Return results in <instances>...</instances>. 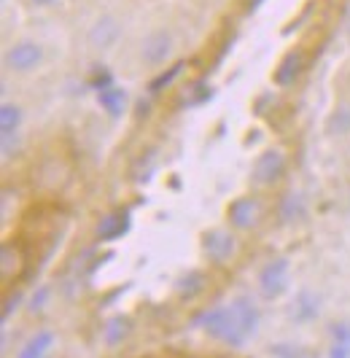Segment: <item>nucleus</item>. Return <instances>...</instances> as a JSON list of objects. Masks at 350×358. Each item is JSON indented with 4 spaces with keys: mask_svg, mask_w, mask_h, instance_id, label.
<instances>
[{
    "mask_svg": "<svg viewBox=\"0 0 350 358\" xmlns=\"http://www.w3.org/2000/svg\"><path fill=\"white\" fill-rule=\"evenodd\" d=\"M200 288H202V275H200V272H192V275H186V278L178 283V291H181L183 296H194Z\"/></svg>",
    "mask_w": 350,
    "mask_h": 358,
    "instance_id": "dca6fc26",
    "label": "nucleus"
},
{
    "mask_svg": "<svg viewBox=\"0 0 350 358\" xmlns=\"http://www.w3.org/2000/svg\"><path fill=\"white\" fill-rule=\"evenodd\" d=\"M181 71H183V62H175L170 71H164L162 76H159V78H154V81H151V92H159V90H164L167 84H173V78Z\"/></svg>",
    "mask_w": 350,
    "mask_h": 358,
    "instance_id": "f3484780",
    "label": "nucleus"
},
{
    "mask_svg": "<svg viewBox=\"0 0 350 358\" xmlns=\"http://www.w3.org/2000/svg\"><path fill=\"white\" fill-rule=\"evenodd\" d=\"M35 3H41V6H49V3H54V0H35Z\"/></svg>",
    "mask_w": 350,
    "mask_h": 358,
    "instance_id": "b1692460",
    "label": "nucleus"
},
{
    "mask_svg": "<svg viewBox=\"0 0 350 358\" xmlns=\"http://www.w3.org/2000/svg\"><path fill=\"white\" fill-rule=\"evenodd\" d=\"M14 302H19V294H17V296H8V299H6V307H3V318H8V315H11V310H14Z\"/></svg>",
    "mask_w": 350,
    "mask_h": 358,
    "instance_id": "5701e85b",
    "label": "nucleus"
},
{
    "mask_svg": "<svg viewBox=\"0 0 350 358\" xmlns=\"http://www.w3.org/2000/svg\"><path fill=\"white\" fill-rule=\"evenodd\" d=\"M127 329H130V326H127V321H122V318L111 321V323H108V329H105V340L111 342V345H116V342L127 334Z\"/></svg>",
    "mask_w": 350,
    "mask_h": 358,
    "instance_id": "a211bd4d",
    "label": "nucleus"
},
{
    "mask_svg": "<svg viewBox=\"0 0 350 358\" xmlns=\"http://www.w3.org/2000/svg\"><path fill=\"white\" fill-rule=\"evenodd\" d=\"M272 353H278L280 358H307L304 356V353H294V350H291V345H280V348H272Z\"/></svg>",
    "mask_w": 350,
    "mask_h": 358,
    "instance_id": "4be33fe9",
    "label": "nucleus"
},
{
    "mask_svg": "<svg viewBox=\"0 0 350 358\" xmlns=\"http://www.w3.org/2000/svg\"><path fill=\"white\" fill-rule=\"evenodd\" d=\"M315 313H318V299H315L313 294H302L297 307H294V318L297 321H307V318H313Z\"/></svg>",
    "mask_w": 350,
    "mask_h": 358,
    "instance_id": "2eb2a0df",
    "label": "nucleus"
},
{
    "mask_svg": "<svg viewBox=\"0 0 350 358\" xmlns=\"http://www.w3.org/2000/svg\"><path fill=\"white\" fill-rule=\"evenodd\" d=\"M286 283H288V262H286V259L270 262V264L262 269V275H259V288H262V294L267 299L278 296L280 291L286 288Z\"/></svg>",
    "mask_w": 350,
    "mask_h": 358,
    "instance_id": "7ed1b4c3",
    "label": "nucleus"
},
{
    "mask_svg": "<svg viewBox=\"0 0 350 358\" xmlns=\"http://www.w3.org/2000/svg\"><path fill=\"white\" fill-rule=\"evenodd\" d=\"M283 167H286V159H283L280 151H264L256 162V167H253V178L259 183H272L283 176Z\"/></svg>",
    "mask_w": 350,
    "mask_h": 358,
    "instance_id": "39448f33",
    "label": "nucleus"
},
{
    "mask_svg": "<svg viewBox=\"0 0 350 358\" xmlns=\"http://www.w3.org/2000/svg\"><path fill=\"white\" fill-rule=\"evenodd\" d=\"M332 337H334V342H345V345H350V323H334Z\"/></svg>",
    "mask_w": 350,
    "mask_h": 358,
    "instance_id": "6ab92c4d",
    "label": "nucleus"
},
{
    "mask_svg": "<svg viewBox=\"0 0 350 358\" xmlns=\"http://www.w3.org/2000/svg\"><path fill=\"white\" fill-rule=\"evenodd\" d=\"M194 323H197V329H202L213 340H221L227 345H243L256 331L259 310L251 299L240 296L227 307L205 310L202 315L194 318Z\"/></svg>",
    "mask_w": 350,
    "mask_h": 358,
    "instance_id": "f257e3e1",
    "label": "nucleus"
},
{
    "mask_svg": "<svg viewBox=\"0 0 350 358\" xmlns=\"http://www.w3.org/2000/svg\"><path fill=\"white\" fill-rule=\"evenodd\" d=\"M52 342H54V337L49 331H41L38 337H33V340L24 345V350L19 353V358H43V353L49 350Z\"/></svg>",
    "mask_w": 350,
    "mask_h": 358,
    "instance_id": "4468645a",
    "label": "nucleus"
},
{
    "mask_svg": "<svg viewBox=\"0 0 350 358\" xmlns=\"http://www.w3.org/2000/svg\"><path fill=\"white\" fill-rule=\"evenodd\" d=\"M205 251L213 262H227L234 251V240L227 232H210L205 234Z\"/></svg>",
    "mask_w": 350,
    "mask_h": 358,
    "instance_id": "0eeeda50",
    "label": "nucleus"
},
{
    "mask_svg": "<svg viewBox=\"0 0 350 358\" xmlns=\"http://www.w3.org/2000/svg\"><path fill=\"white\" fill-rule=\"evenodd\" d=\"M24 272H27V253H24V248L19 245L17 240H6L3 243V251H0V275H3V283L19 280Z\"/></svg>",
    "mask_w": 350,
    "mask_h": 358,
    "instance_id": "f03ea898",
    "label": "nucleus"
},
{
    "mask_svg": "<svg viewBox=\"0 0 350 358\" xmlns=\"http://www.w3.org/2000/svg\"><path fill=\"white\" fill-rule=\"evenodd\" d=\"M332 124L340 127V132H345V129L350 127V110H340V113L332 119Z\"/></svg>",
    "mask_w": 350,
    "mask_h": 358,
    "instance_id": "412c9836",
    "label": "nucleus"
},
{
    "mask_svg": "<svg viewBox=\"0 0 350 358\" xmlns=\"http://www.w3.org/2000/svg\"><path fill=\"white\" fill-rule=\"evenodd\" d=\"M256 218H259V205H256L253 199L243 197V199H234V202L229 205V221H232V227H237V229L253 227Z\"/></svg>",
    "mask_w": 350,
    "mask_h": 358,
    "instance_id": "423d86ee",
    "label": "nucleus"
},
{
    "mask_svg": "<svg viewBox=\"0 0 350 358\" xmlns=\"http://www.w3.org/2000/svg\"><path fill=\"white\" fill-rule=\"evenodd\" d=\"M41 46L33 43V41H22L17 46H11L8 52H6V65L11 68V71H33L35 65L41 62Z\"/></svg>",
    "mask_w": 350,
    "mask_h": 358,
    "instance_id": "20e7f679",
    "label": "nucleus"
},
{
    "mask_svg": "<svg viewBox=\"0 0 350 358\" xmlns=\"http://www.w3.org/2000/svg\"><path fill=\"white\" fill-rule=\"evenodd\" d=\"M124 103H127V94H124V90H119V87H105V90H100V106L111 113V116H119L124 110Z\"/></svg>",
    "mask_w": 350,
    "mask_h": 358,
    "instance_id": "ddd939ff",
    "label": "nucleus"
},
{
    "mask_svg": "<svg viewBox=\"0 0 350 358\" xmlns=\"http://www.w3.org/2000/svg\"><path fill=\"white\" fill-rule=\"evenodd\" d=\"M167 54H170V36L167 33H154L143 43V59L151 65H159L162 59H167Z\"/></svg>",
    "mask_w": 350,
    "mask_h": 358,
    "instance_id": "9b49d317",
    "label": "nucleus"
},
{
    "mask_svg": "<svg viewBox=\"0 0 350 358\" xmlns=\"http://www.w3.org/2000/svg\"><path fill=\"white\" fill-rule=\"evenodd\" d=\"M302 65H304V57L299 52L286 54L283 62L278 65V71H275V81H278L280 87H291L297 81V76L302 73Z\"/></svg>",
    "mask_w": 350,
    "mask_h": 358,
    "instance_id": "6e6552de",
    "label": "nucleus"
},
{
    "mask_svg": "<svg viewBox=\"0 0 350 358\" xmlns=\"http://www.w3.org/2000/svg\"><path fill=\"white\" fill-rule=\"evenodd\" d=\"M127 229H130V215L127 213L105 215L103 221H100V227H97V232H100L103 240H116V237H122Z\"/></svg>",
    "mask_w": 350,
    "mask_h": 358,
    "instance_id": "f8f14e48",
    "label": "nucleus"
},
{
    "mask_svg": "<svg viewBox=\"0 0 350 358\" xmlns=\"http://www.w3.org/2000/svg\"><path fill=\"white\" fill-rule=\"evenodd\" d=\"M19 122H22V110L14 103H3L0 108V127H3V145H6V154L11 148V138L19 129Z\"/></svg>",
    "mask_w": 350,
    "mask_h": 358,
    "instance_id": "9d476101",
    "label": "nucleus"
},
{
    "mask_svg": "<svg viewBox=\"0 0 350 358\" xmlns=\"http://www.w3.org/2000/svg\"><path fill=\"white\" fill-rule=\"evenodd\" d=\"M116 38H119V24H116L111 17L100 19V22L92 27V33H89V41H92L97 49H108V46H113V43H116Z\"/></svg>",
    "mask_w": 350,
    "mask_h": 358,
    "instance_id": "1a4fd4ad",
    "label": "nucleus"
},
{
    "mask_svg": "<svg viewBox=\"0 0 350 358\" xmlns=\"http://www.w3.org/2000/svg\"><path fill=\"white\" fill-rule=\"evenodd\" d=\"M329 358H350V345H345V342H334L332 350H329Z\"/></svg>",
    "mask_w": 350,
    "mask_h": 358,
    "instance_id": "aec40b11",
    "label": "nucleus"
}]
</instances>
